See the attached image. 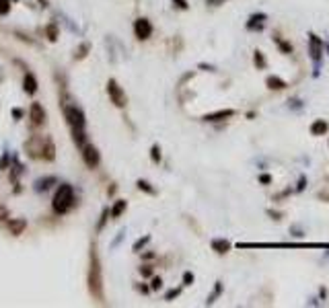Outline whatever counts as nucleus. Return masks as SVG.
I'll return each instance as SVG.
<instances>
[{"instance_id":"4","label":"nucleus","mask_w":329,"mask_h":308,"mask_svg":"<svg viewBox=\"0 0 329 308\" xmlns=\"http://www.w3.org/2000/svg\"><path fill=\"white\" fill-rule=\"evenodd\" d=\"M327 132V121H323V119H317L313 126H311V134L313 136H323Z\"/></svg>"},{"instance_id":"1","label":"nucleus","mask_w":329,"mask_h":308,"mask_svg":"<svg viewBox=\"0 0 329 308\" xmlns=\"http://www.w3.org/2000/svg\"><path fill=\"white\" fill-rule=\"evenodd\" d=\"M309 54H311L315 66H319V62L323 58V41L317 35H313V33L309 35Z\"/></svg>"},{"instance_id":"5","label":"nucleus","mask_w":329,"mask_h":308,"mask_svg":"<svg viewBox=\"0 0 329 308\" xmlns=\"http://www.w3.org/2000/svg\"><path fill=\"white\" fill-rule=\"evenodd\" d=\"M265 84H267L269 88H276V90H282V88L286 86V82H284L282 78H278V76H267Z\"/></svg>"},{"instance_id":"2","label":"nucleus","mask_w":329,"mask_h":308,"mask_svg":"<svg viewBox=\"0 0 329 308\" xmlns=\"http://www.w3.org/2000/svg\"><path fill=\"white\" fill-rule=\"evenodd\" d=\"M263 21H265V15H253V17L249 19V23H247V29H251V31L261 29V27H263Z\"/></svg>"},{"instance_id":"6","label":"nucleus","mask_w":329,"mask_h":308,"mask_svg":"<svg viewBox=\"0 0 329 308\" xmlns=\"http://www.w3.org/2000/svg\"><path fill=\"white\" fill-rule=\"evenodd\" d=\"M212 247L216 249V253H227V251L231 249V242H229V240H214Z\"/></svg>"},{"instance_id":"3","label":"nucleus","mask_w":329,"mask_h":308,"mask_svg":"<svg viewBox=\"0 0 329 308\" xmlns=\"http://www.w3.org/2000/svg\"><path fill=\"white\" fill-rule=\"evenodd\" d=\"M235 111L233 109H225V111H216V113H212V115H206V121H221V119H225V117H231Z\"/></svg>"},{"instance_id":"7","label":"nucleus","mask_w":329,"mask_h":308,"mask_svg":"<svg viewBox=\"0 0 329 308\" xmlns=\"http://www.w3.org/2000/svg\"><path fill=\"white\" fill-rule=\"evenodd\" d=\"M253 60H255V64H257L259 68L265 66V60H263V56H261V51H255V58H253Z\"/></svg>"}]
</instances>
